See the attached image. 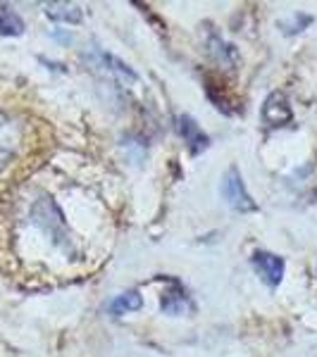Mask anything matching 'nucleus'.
I'll use <instances>...</instances> for the list:
<instances>
[{"instance_id": "f257e3e1", "label": "nucleus", "mask_w": 317, "mask_h": 357, "mask_svg": "<svg viewBox=\"0 0 317 357\" xmlns=\"http://www.w3.org/2000/svg\"><path fill=\"white\" fill-rule=\"evenodd\" d=\"M220 191H222V198L227 200V205L232 207V210H236V212H256L258 210L256 200H253L251 193L246 191V183L236 167L227 169V174L222 176Z\"/></svg>"}, {"instance_id": "f03ea898", "label": "nucleus", "mask_w": 317, "mask_h": 357, "mask_svg": "<svg viewBox=\"0 0 317 357\" xmlns=\"http://www.w3.org/2000/svg\"><path fill=\"white\" fill-rule=\"evenodd\" d=\"M253 267H256L258 276L270 286V289H277L284 279V257L274 255V252H267V250H258L253 255Z\"/></svg>"}, {"instance_id": "7ed1b4c3", "label": "nucleus", "mask_w": 317, "mask_h": 357, "mask_svg": "<svg viewBox=\"0 0 317 357\" xmlns=\"http://www.w3.org/2000/svg\"><path fill=\"white\" fill-rule=\"evenodd\" d=\"M177 131L182 134L184 143L189 146L191 155L203 153L205 148L210 146V138H207V134L200 129L193 117H189V114H179V117H177Z\"/></svg>"}, {"instance_id": "20e7f679", "label": "nucleus", "mask_w": 317, "mask_h": 357, "mask_svg": "<svg viewBox=\"0 0 317 357\" xmlns=\"http://www.w3.org/2000/svg\"><path fill=\"white\" fill-rule=\"evenodd\" d=\"M263 119L270 126H284L291 122V105L284 93H279V91L270 93V98L263 105Z\"/></svg>"}, {"instance_id": "39448f33", "label": "nucleus", "mask_w": 317, "mask_h": 357, "mask_svg": "<svg viewBox=\"0 0 317 357\" xmlns=\"http://www.w3.org/2000/svg\"><path fill=\"white\" fill-rule=\"evenodd\" d=\"M43 10L50 20L67 22V24H77V22H82V17H84L82 8L74 5V3H45Z\"/></svg>"}, {"instance_id": "423d86ee", "label": "nucleus", "mask_w": 317, "mask_h": 357, "mask_svg": "<svg viewBox=\"0 0 317 357\" xmlns=\"http://www.w3.org/2000/svg\"><path fill=\"white\" fill-rule=\"evenodd\" d=\"M160 307H163V312L165 314H172V317H179L186 312L191 305H189V296L184 293L179 286L177 289H172V291H167L165 296H163V303H160Z\"/></svg>"}, {"instance_id": "0eeeda50", "label": "nucleus", "mask_w": 317, "mask_h": 357, "mask_svg": "<svg viewBox=\"0 0 317 357\" xmlns=\"http://www.w3.org/2000/svg\"><path fill=\"white\" fill-rule=\"evenodd\" d=\"M24 31V22L8 5H0V33L3 36H20Z\"/></svg>"}, {"instance_id": "6e6552de", "label": "nucleus", "mask_w": 317, "mask_h": 357, "mask_svg": "<svg viewBox=\"0 0 317 357\" xmlns=\"http://www.w3.org/2000/svg\"><path fill=\"white\" fill-rule=\"evenodd\" d=\"M141 305H143V301H141V296H138V291H126L110 303V314L122 317L126 312H136Z\"/></svg>"}, {"instance_id": "1a4fd4ad", "label": "nucleus", "mask_w": 317, "mask_h": 357, "mask_svg": "<svg viewBox=\"0 0 317 357\" xmlns=\"http://www.w3.org/2000/svg\"><path fill=\"white\" fill-rule=\"evenodd\" d=\"M15 153V138L10 134V126H5V122L0 124V169H5V165L10 162Z\"/></svg>"}]
</instances>
